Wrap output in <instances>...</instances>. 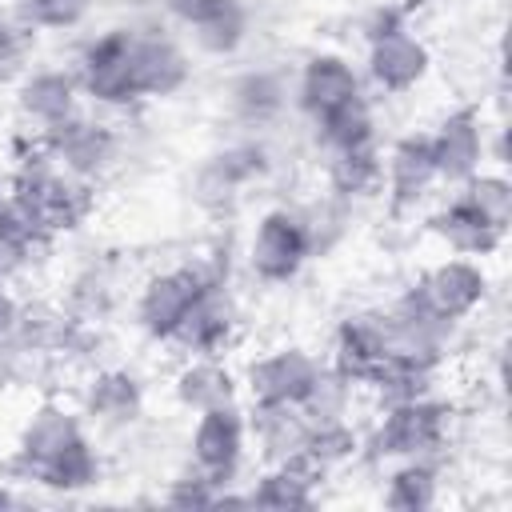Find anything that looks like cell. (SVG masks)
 Masks as SVG:
<instances>
[{
    "label": "cell",
    "instance_id": "6",
    "mask_svg": "<svg viewBox=\"0 0 512 512\" xmlns=\"http://www.w3.org/2000/svg\"><path fill=\"white\" fill-rule=\"evenodd\" d=\"M208 288V280L200 276L196 264H180V268H168L160 276H152L144 288H140V300H136V320L140 328L152 336V340H172V332L180 328V320L188 316V308L196 304V296Z\"/></svg>",
    "mask_w": 512,
    "mask_h": 512
},
{
    "label": "cell",
    "instance_id": "27",
    "mask_svg": "<svg viewBox=\"0 0 512 512\" xmlns=\"http://www.w3.org/2000/svg\"><path fill=\"white\" fill-rule=\"evenodd\" d=\"M244 32H248V12H244L240 0H216V4L192 24V40H196V48L208 52V56H228V52H236L240 40H244Z\"/></svg>",
    "mask_w": 512,
    "mask_h": 512
},
{
    "label": "cell",
    "instance_id": "23",
    "mask_svg": "<svg viewBox=\"0 0 512 512\" xmlns=\"http://www.w3.org/2000/svg\"><path fill=\"white\" fill-rule=\"evenodd\" d=\"M172 388H176V400L196 416L208 408L236 404V376L220 356H188V364L176 372Z\"/></svg>",
    "mask_w": 512,
    "mask_h": 512
},
{
    "label": "cell",
    "instance_id": "35",
    "mask_svg": "<svg viewBox=\"0 0 512 512\" xmlns=\"http://www.w3.org/2000/svg\"><path fill=\"white\" fill-rule=\"evenodd\" d=\"M236 104H240V112H248V116H264V112L280 108V88H276L268 76H248V80L236 88Z\"/></svg>",
    "mask_w": 512,
    "mask_h": 512
},
{
    "label": "cell",
    "instance_id": "19",
    "mask_svg": "<svg viewBox=\"0 0 512 512\" xmlns=\"http://www.w3.org/2000/svg\"><path fill=\"white\" fill-rule=\"evenodd\" d=\"M76 96H80L76 76L56 72V68H40V72L24 76V84L16 92V104H20V116L28 124H36V132H44L52 124L68 120L72 112H80L76 108Z\"/></svg>",
    "mask_w": 512,
    "mask_h": 512
},
{
    "label": "cell",
    "instance_id": "22",
    "mask_svg": "<svg viewBox=\"0 0 512 512\" xmlns=\"http://www.w3.org/2000/svg\"><path fill=\"white\" fill-rule=\"evenodd\" d=\"M436 368L440 364H428V360H416V356H404V352H384L380 364L368 372L364 388L376 396L380 408L404 404V400H420V396H432Z\"/></svg>",
    "mask_w": 512,
    "mask_h": 512
},
{
    "label": "cell",
    "instance_id": "11",
    "mask_svg": "<svg viewBox=\"0 0 512 512\" xmlns=\"http://www.w3.org/2000/svg\"><path fill=\"white\" fill-rule=\"evenodd\" d=\"M236 336V308L228 300L224 284H208L196 304L188 308V316L180 320V328L172 332L168 344L184 348L188 356H224V348Z\"/></svg>",
    "mask_w": 512,
    "mask_h": 512
},
{
    "label": "cell",
    "instance_id": "36",
    "mask_svg": "<svg viewBox=\"0 0 512 512\" xmlns=\"http://www.w3.org/2000/svg\"><path fill=\"white\" fill-rule=\"evenodd\" d=\"M216 484L212 480H204L200 472H188L184 480H176L172 484V492H168V504H180V508H188V504H216Z\"/></svg>",
    "mask_w": 512,
    "mask_h": 512
},
{
    "label": "cell",
    "instance_id": "8",
    "mask_svg": "<svg viewBox=\"0 0 512 512\" xmlns=\"http://www.w3.org/2000/svg\"><path fill=\"white\" fill-rule=\"evenodd\" d=\"M320 372V360L304 348H272L244 372L252 404H300Z\"/></svg>",
    "mask_w": 512,
    "mask_h": 512
},
{
    "label": "cell",
    "instance_id": "12",
    "mask_svg": "<svg viewBox=\"0 0 512 512\" xmlns=\"http://www.w3.org/2000/svg\"><path fill=\"white\" fill-rule=\"evenodd\" d=\"M428 72V48L408 28H392L368 40V76L376 88L400 96L412 92Z\"/></svg>",
    "mask_w": 512,
    "mask_h": 512
},
{
    "label": "cell",
    "instance_id": "1",
    "mask_svg": "<svg viewBox=\"0 0 512 512\" xmlns=\"http://www.w3.org/2000/svg\"><path fill=\"white\" fill-rule=\"evenodd\" d=\"M448 420H452V408L432 396L388 404L372 432V452L380 460H428L432 452L444 448Z\"/></svg>",
    "mask_w": 512,
    "mask_h": 512
},
{
    "label": "cell",
    "instance_id": "29",
    "mask_svg": "<svg viewBox=\"0 0 512 512\" xmlns=\"http://www.w3.org/2000/svg\"><path fill=\"white\" fill-rule=\"evenodd\" d=\"M352 380L340 376L332 364H320L308 396L300 400V412L308 416V424H320V420H344L348 416V404H352Z\"/></svg>",
    "mask_w": 512,
    "mask_h": 512
},
{
    "label": "cell",
    "instance_id": "16",
    "mask_svg": "<svg viewBox=\"0 0 512 512\" xmlns=\"http://www.w3.org/2000/svg\"><path fill=\"white\" fill-rule=\"evenodd\" d=\"M384 352H388V340H384L380 312H356V316L340 320V328L332 336V368L340 376H348L352 384H364Z\"/></svg>",
    "mask_w": 512,
    "mask_h": 512
},
{
    "label": "cell",
    "instance_id": "5",
    "mask_svg": "<svg viewBox=\"0 0 512 512\" xmlns=\"http://www.w3.org/2000/svg\"><path fill=\"white\" fill-rule=\"evenodd\" d=\"M188 448H192V472H200L216 488H228L236 480V468L248 448V420L240 416L236 404L208 408L196 416Z\"/></svg>",
    "mask_w": 512,
    "mask_h": 512
},
{
    "label": "cell",
    "instance_id": "7",
    "mask_svg": "<svg viewBox=\"0 0 512 512\" xmlns=\"http://www.w3.org/2000/svg\"><path fill=\"white\" fill-rule=\"evenodd\" d=\"M36 136L44 140L52 160L64 172L80 176V180L100 176L116 156V136L108 132V124H96V120H88L80 112H72L68 120H60V124H52V128H44Z\"/></svg>",
    "mask_w": 512,
    "mask_h": 512
},
{
    "label": "cell",
    "instance_id": "3",
    "mask_svg": "<svg viewBox=\"0 0 512 512\" xmlns=\"http://www.w3.org/2000/svg\"><path fill=\"white\" fill-rule=\"evenodd\" d=\"M308 252H312L308 220L288 208H272L256 220V232L248 240V268L264 284H284L304 268Z\"/></svg>",
    "mask_w": 512,
    "mask_h": 512
},
{
    "label": "cell",
    "instance_id": "17",
    "mask_svg": "<svg viewBox=\"0 0 512 512\" xmlns=\"http://www.w3.org/2000/svg\"><path fill=\"white\" fill-rule=\"evenodd\" d=\"M428 228H432V236H436L448 252H456V256H492V252L500 248V240H504V232L492 228L460 192L428 220Z\"/></svg>",
    "mask_w": 512,
    "mask_h": 512
},
{
    "label": "cell",
    "instance_id": "25",
    "mask_svg": "<svg viewBox=\"0 0 512 512\" xmlns=\"http://www.w3.org/2000/svg\"><path fill=\"white\" fill-rule=\"evenodd\" d=\"M328 188L336 196H372L384 184V160L376 152V144L364 148H348V152H328Z\"/></svg>",
    "mask_w": 512,
    "mask_h": 512
},
{
    "label": "cell",
    "instance_id": "32",
    "mask_svg": "<svg viewBox=\"0 0 512 512\" xmlns=\"http://www.w3.org/2000/svg\"><path fill=\"white\" fill-rule=\"evenodd\" d=\"M44 244H48L44 236L28 232L20 220H12V216L4 212V220H0V284L16 280V276L32 264L36 248H44Z\"/></svg>",
    "mask_w": 512,
    "mask_h": 512
},
{
    "label": "cell",
    "instance_id": "20",
    "mask_svg": "<svg viewBox=\"0 0 512 512\" xmlns=\"http://www.w3.org/2000/svg\"><path fill=\"white\" fill-rule=\"evenodd\" d=\"M144 412V388L136 376L108 368L96 372L84 388V416L100 428H128Z\"/></svg>",
    "mask_w": 512,
    "mask_h": 512
},
{
    "label": "cell",
    "instance_id": "24",
    "mask_svg": "<svg viewBox=\"0 0 512 512\" xmlns=\"http://www.w3.org/2000/svg\"><path fill=\"white\" fill-rule=\"evenodd\" d=\"M96 480H100V456H96V448L84 432L76 440H68L52 460H44L32 476V484H44V488H56V492H80Z\"/></svg>",
    "mask_w": 512,
    "mask_h": 512
},
{
    "label": "cell",
    "instance_id": "18",
    "mask_svg": "<svg viewBox=\"0 0 512 512\" xmlns=\"http://www.w3.org/2000/svg\"><path fill=\"white\" fill-rule=\"evenodd\" d=\"M188 56L172 36H140L136 32V92L140 96H172L188 84Z\"/></svg>",
    "mask_w": 512,
    "mask_h": 512
},
{
    "label": "cell",
    "instance_id": "26",
    "mask_svg": "<svg viewBox=\"0 0 512 512\" xmlns=\"http://www.w3.org/2000/svg\"><path fill=\"white\" fill-rule=\"evenodd\" d=\"M316 140L324 152H348V148H364L376 144V120L364 96H356L352 104L336 108L332 116L316 120Z\"/></svg>",
    "mask_w": 512,
    "mask_h": 512
},
{
    "label": "cell",
    "instance_id": "15",
    "mask_svg": "<svg viewBox=\"0 0 512 512\" xmlns=\"http://www.w3.org/2000/svg\"><path fill=\"white\" fill-rule=\"evenodd\" d=\"M432 184H440L432 140L424 132H412V136L396 140L392 152H388V160H384V188H388L392 208L396 212L416 208L432 192Z\"/></svg>",
    "mask_w": 512,
    "mask_h": 512
},
{
    "label": "cell",
    "instance_id": "14",
    "mask_svg": "<svg viewBox=\"0 0 512 512\" xmlns=\"http://www.w3.org/2000/svg\"><path fill=\"white\" fill-rule=\"evenodd\" d=\"M84 428H80V416L68 412L64 404H40L24 428H20V440H16V452L8 460V468L20 476V480H32L36 468L44 460H52L68 440H76Z\"/></svg>",
    "mask_w": 512,
    "mask_h": 512
},
{
    "label": "cell",
    "instance_id": "37",
    "mask_svg": "<svg viewBox=\"0 0 512 512\" xmlns=\"http://www.w3.org/2000/svg\"><path fill=\"white\" fill-rule=\"evenodd\" d=\"M16 320H20V304L8 292V284H0V344H8L16 336Z\"/></svg>",
    "mask_w": 512,
    "mask_h": 512
},
{
    "label": "cell",
    "instance_id": "4",
    "mask_svg": "<svg viewBox=\"0 0 512 512\" xmlns=\"http://www.w3.org/2000/svg\"><path fill=\"white\" fill-rule=\"evenodd\" d=\"M384 320V340H388V352H404V356H416V360H428V364H440L444 352H448V340H452V320L440 316L428 296L420 292V284H412L388 312H380Z\"/></svg>",
    "mask_w": 512,
    "mask_h": 512
},
{
    "label": "cell",
    "instance_id": "30",
    "mask_svg": "<svg viewBox=\"0 0 512 512\" xmlns=\"http://www.w3.org/2000/svg\"><path fill=\"white\" fill-rule=\"evenodd\" d=\"M460 196L500 232H508L512 224V184L500 172H476L460 184Z\"/></svg>",
    "mask_w": 512,
    "mask_h": 512
},
{
    "label": "cell",
    "instance_id": "9",
    "mask_svg": "<svg viewBox=\"0 0 512 512\" xmlns=\"http://www.w3.org/2000/svg\"><path fill=\"white\" fill-rule=\"evenodd\" d=\"M432 156H436V176L444 184H464L468 176L480 172L484 164V124L476 108H456L448 112L436 132H428Z\"/></svg>",
    "mask_w": 512,
    "mask_h": 512
},
{
    "label": "cell",
    "instance_id": "21",
    "mask_svg": "<svg viewBox=\"0 0 512 512\" xmlns=\"http://www.w3.org/2000/svg\"><path fill=\"white\" fill-rule=\"evenodd\" d=\"M308 428L312 424L300 412V404H252V416H248V436L256 440L268 464H280L292 452H300L308 440Z\"/></svg>",
    "mask_w": 512,
    "mask_h": 512
},
{
    "label": "cell",
    "instance_id": "34",
    "mask_svg": "<svg viewBox=\"0 0 512 512\" xmlns=\"http://www.w3.org/2000/svg\"><path fill=\"white\" fill-rule=\"evenodd\" d=\"M28 60V24L24 20H12L4 8H0V84L20 76Z\"/></svg>",
    "mask_w": 512,
    "mask_h": 512
},
{
    "label": "cell",
    "instance_id": "13",
    "mask_svg": "<svg viewBox=\"0 0 512 512\" xmlns=\"http://www.w3.org/2000/svg\"><path fill=\"white\" fill-rule=\"evenodd\" d=\"M356 96H364V92H360V76H356V68H352L344 56L320 52V56H312V60L300 68L296 100H300V108H304V116H308L312 124L324 120V116H332L336 108L352 104Z\"/></svg>",
    "mask_w": 512,
    "mask_h": 512
},
{
    "label": "cell",
    "instance_id": "38",
    "mask_svg": "<svg viewBox=\"0 0 512 512\" xmlns=\"http://www.w3.org/2000/svg\"><path fill=\"white\" fill-rule=\"evenodd\" d=\"M212 4H216V0H168V12H172L184 28H192V24H196Z\"/></svg>",
    "mask_w": 512,
    "mask_h": 512
},
{
    "label": "cell",
    "instance_id": "28",
    "mask_svg": "<svg viewBox=\"0 0 512 512\" xmlns=\"http://www.w3.org/2000/svg\"><path fill=\"white\" fill-rule=\"evenodd\" d=\"M436 488H440V480L428 460H400V468L388 476L384 504L400 508V512H420V508L436 504Z\"/></svg>",
    "mask_w": 512,
    "mask_h": 512
},
{
    "label": "cell",
    "instance_id": "33",
    "mask_svg": "<svg viewBox=\"0 0 512 512\" xmlns=\"http://www.w3.org/2000/svg\"><path fill=\"white\" fill-rule=\"evenodd\" d=\"M92 0H16V12L28 28H72L84 20Z\"/></svg>",
    "mask_w": 512,
    "mask_h": 512
},
{
    "label": "cell",
    "instance_id": "40",
    "mask_svg": "<svg viewBox=\"0 0 512 512\" xmlns=\"http://www.w3.org/2000/svg\"><path fill=\"white\" fill-rule=\"evenodd\" d=\"M8 504H16V496H12V492L0 484V508H8Z\"/></svg>",
    "mask_w": 512,
    "mask_h": 512
},
{
    "label": "cell",
    "instance_id": "2",
    "mask_svg": "<svg viewBox=\"0 0 512 512\" xmlns=\"http://www.w3.org/2000/svg\"><path fill=\"white\" fill-rule=\"evenodd\" d=\"M76 88L96 104H128L136 92V32L108 28L76 60Z\"/></svg>",
    "mask_w": 512,
    "mask_h": 512
},
{
    "label": "cell",
    "instance_id": "39",
    "mask_svg": "<svg viewBox=\"0 0 512 512\" xmlns=\"http://www.w3.org/2000/svg\"><path fill=\"white\" fill-rule=\"evenodd\" d=\"M8 200H12V188H8V180L0 176V220H4V212H8Z\"/></svg>",
    "mask_w": 512,
    "mask_h": 512
},
{
    "label": "cell",
    "instance_id": "31",
    "mask_svg": "<svg viewBox=\"0 0 512 512\" xmlns=\"http://www.w3.org/2000/svg\"><path fill=\"white\" fill-rule=\"evenodd\" d=\"M356 448H360V440H356L348 416L344 420H320V424H312L308 428V440H304V452L312 460H320L328 472L340 468V464H348L356 456Z\"/></svg>",
    "mask_w": 512,
    "mask_h": 512
},
{
    "label": "cell",
    "instance_id": "10",
    "mask_svg": "<svg viewBox=\"0 0 512 512\" xmlns=\"http://www.w3.org/2000/svg\"><path fill=\"white\" fill-rule=\"evenodd\" d=\"M420 292L428 296V304L440 316L460 324V320H468L484 304L488 276H484V268L472 256H448V260H440L436 268H428L420 276Z\"/></svg>",
    "mask_w": 512,
    "mask_h": 512
}]
</instances>
